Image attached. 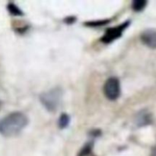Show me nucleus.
Wrapping results in <instances>:
<instances>
[{"instance_id":"8","label":"nucleus","mask_w":156,"mask_h":156,"mask_svg":"<svg viewBox=\"0 0 156 156\" xmlns=\"http://www.w3.org/2000/svg\"><path fill=\"white\" fill-rule=\"evenodd\" d=\"M70 122V117L68 114H62L59 117V120H58V125L59 127L61 129H65L69 126Z\"/></svg>"},{"instance_id":"12","label":"nucleus","mask_w":156,"mask_h":156,"mask_svg":"<svg viewBox=\"0 0 156 156\" xmlns=\"http://www.w3.org/2000/svg\"><path fill=\"white\" fill-rule=\"evenodd\" d=\"M75 21H76V18H74V17H69V18H66L65 22H66L67 24H73Z\"/></svg>"},{"instance_id":"9","label":"nucleus","mask_w":156,"mask_h":156,"mask_svg":"<svg viewBox=\"0 0 156 156\" xmlns=\"http://www.w3.org/2000/svg\"><path fill=\"white\" fill-rule=\"evenodd\" d=\"M7 9L9 12H10V14L15 15V16H21V15H24L22 11L14 3H9L7 5Z\"/></svg>"},{"instance_id":"7","label":"nucleus","mask_w":156,"mask_h":156,"mask_svg":"<svg viewBox=\"0 0 156 156\" xmlns=\"http://www.w3.org/2000/svg\"><path fill=\"white\" fill-rule=\"evenodd\" d=\"M93 147H94V143L93 142H89V143H86L83 147L82 148L80 151H79V154L77 156H88L90 155L92 151Z\"/></svg>"},{"instance_id":"6","label":"nucleus","mask_w":156,"mask_h":156,"mask_svg":"<svg viewBox=\"0 0 156 156\" xmlns=\"http://www.w3.org/2000/svg\"><path fill=\"white\" fill-rule=\"evenodd\" d=\"M150 122V116L145 112H141L140 114H139L136 117V123L140 126L149 124Z\"/></svg>"},{"instance_id":"5","label":"nucleus","mask_w":156,"mask_h":156,"mask_svg":"<svg viewBox=\"0 0 156 156\" xmlns=\"http://www.w3.org/2000/svg\"><path fill=\"white\" fill-rule=\"evenodd\" d=\"M141 40L144 44L150 48H156V30L148 29L141 34Z\"/></svg>"},{"instance_id":"3","label":"nucleus","mask_w":156,"mask_h":156,"mask_svg":"<svg viewBox=\"0 0 156 156\" xmlns=\"http://www.w3.org/2000/svg\"><path fill=\"white\" fill-rule=\"evenodd\" d=\"M129 24H130V21H126L123 24H119L116 27H112L107 29L105 34L101 38V41L105 44H110L115 40L118 39L122 36L124 30L129 27Z\"/></svg>"},{"instance_id":"10","label":"nucleus","mask_w":156,"mask_h":156,"mask_svg":"<svg viewBox=\"0 0 156 156\" xmlns=\"http://www.w3.org/2000/svg\"><path fill=\"white\" fill-rule=\"evenodd\" d=\"M146 4H147V2L144 0H136V1L133 2L132 8L136 12H140L145 9Z\"/></svg>"},{"instance_id":"13","label":"nucleus","mask_w":156,"mask_h":156,"mask_svg":"<svg viewBox=\"0 0 156 156\" xmlns=\"http://www.w3.org/2000/svg\"><path fill=\"white\" fill-rule=\"evenodd\" d=\"M151 156H156V146L153 147L152 150V153H151Z\"/></svg>"},{"instance_id":"2","label":"nucleus","mask_w":156,"mask_h":156,"mask_svg":"<svg viewBox=\"0 0 156 156\" xmlns=\"http://www.w3.org/2000/svg\"><path fill=\"white\" fill-rule=\"evenodd\" d=\"M62 91L61 88H54L48 91L44 92L40 96L42 105L50 112H55L57 110L62 101Z\"/></svg>"},{"instance_id":"1","label":"nucleus","mask_w":156,"mask_h":156,"mask_svg":"<svg viewBox=\"0 0 156 156\" xmlns=\"http://www.w3.org/2000/svg\"><path fill=\"white\" fill-rule=\"evenodd\" d=\"M27 123V117L23 113H12L0 120V133L4 136H13L19 133Z\"/></svg>"},{"instance_id":"4","label":"nucleus","mask_w":156,"mask_h":156,"mask_svg":"<svg viewBox=\"0 0 156 156\" xmlns=\"http://www.w3.org/2000/svg\"><path fill=\"white\" fill-rule=\"evenodd\" d=\"M104 93L107 98L115 101L120 95V81L116 77H111L106 81L104 86Z\"/></svg>"},{"instance_id":"11","label":"nucleus","mask_w":156,"mask_h":156,"mask_svg":"<svg viewBox=\"0 0 156 156\" xmlns=\"http://www.w3.org/2000/svg\"><path fill=\"white\" fill-rule=\"evenodd\" d=\"M110 21H111V20L108 19L98 20V21H88V22H85V24L86 26H88V27H100V26H103L108 24Z\"/></svg>"}]
</instances>
